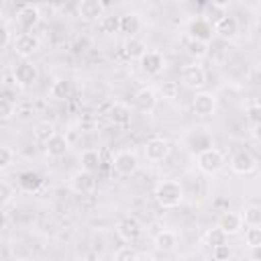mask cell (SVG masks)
Masks as SVG:
<instances>
[{
	"label": "cell",
	"mask_w": 261,
	"mask_h": 261,
	"mask_svg": "<svg viewBox=\"0 0 261 261\" xmlns=\"http://www.w3.org/2000/svg\"><path fill=\"white\" fill-rule=\"evenodd\" d=\"M153 196L161 208H175L184 202V188L177 179H165L157 184Z\"/></svg>",
	"instance_id": "1"
},
{
	"label": "cell",
	"mask_w": 261,
	"mask_h": 261,
	"mask_svg": "<svg viewBox=\"0 0 261 261\" xmlns=\"http://www.w3.org/2000/svg\"><path fill=\"white\" fill-rule=\"evenodd\" d=\"M226 159H224V153L220 149H214V147H208V149H202L196 157V165L202 173L206 175H214L218 173L222 167H224Z\"/></svg>",
	"instance_id": "2"
},
{
	"label": "cell",
	"mask_w": 261,
	"mask_h": 261,
	"mask_svg": "<svg viewBox=\"0 0 261 261\" xmlns=\"http://www.w3.org/2000/svg\"><path fill=\"white\" fill-rule=\"evenodd\" d=\"M12 75H14L16 84H18L20 88H29V86H33V84L39 80V67H37L31 59H27V57H24L20 63H16V65H14Z\"/></svg>",
	"instance_id": "3"
},
{
	"label": "cell",
	"mask_w": 261,
	"mask_h": 261,
	"mask_svg": "<svg viewBox=\"0 0 261 261\" xmlns=\"http://www.w3.org/2000/svg\"><path fill=\"white\" fill-rule=\"evenodd\" d=\"M112 167H114V171H116L118 175L128 177V175H133V173H137V169H139V159H137V155H135L133 151L122 149V151H118V153L112 157Z\"/></svg>",
	"instance_id": "4"
},
{
	"label": "cell",
	"mask_w": 261,
	"mask_h": 261,
	"mask_svg": "<svg viewBox=\"0 0 261 261\" xmlns=\"http://www.w3.org/2000/svg\"><path fill=\"white\" fill-rule=\"evenodd\" d=\"M181 82L186 88L190 90H200L206 86V71L200 63H190V65H184L181 69Z\"/></svg>",
	"instance_id": "5"
},
{
	"label": "cell",
	"mask_w": 261,
	"mask_h": 261,
	"mask_svg": "<svg viewBox=\"0 0 261 261\" xmlns=\"http://www.w3.org/2000/svg\"><path fill=\"white\" fill-rule=\"evenodd\" d=\"M12 47H14V53H16V55H20V57H29V55H33V53L39 51L41 41H39V37L33 35V33H20V35L14 37Z\"/></svg>",
	"instance_id": "6"
},
{
	"label": "cell",
	"mask_w": 261,
	"mask_h": 261,
	"mask_svg": "<svg viewBox=\"0 0 261 261\" xmlns=\"http://www.w3.org/2000/svg\"><path fill=\"white\" fill-rule=\"evenodd\" d=\"M143 151H145L147 161H151V163H161V161H165V159L169 157L171 147H169V143H167L165 139H151V141L145 143Z\"/></svg>",
	"instance_id": "7"
},
{
	"label": "cell",
	"mask_w": 261,
	"mask_h": 261,
	"mask_svg": "<svg viewBox=\"0 0 261 261\" xmlns=\"http://www.w3.org/2000/svg\"><path fill=\"white\" fill-rule=\"evenodd\" d=\"M230 169L234 173H239V175H249V173H253L257 169V159L249 151L241 149L230 157Z\"/></svg>",
	"instance_id": "8"
},
{
	"label": "cell",
	"mask_w": 261,
	"mask_h": 261,
	"mask_svg": "<svg viewBox=\"0 0 261 261\" xmlns=\"http://www.w3.org/2000/svg\"><path fill=\"white\" fill-rule=\"evenodd\" d=\"M192 108L198 116H212L216 112V96L212 92H196L192 98Z\"/></svg>",
	"instance_id": "9"
},
{
	"label": "cell",
	"mask_w": 261,
	"mask_h": 261,
	"mask_svg": "<svg viewBox=\"0 0 261 261\" xmlns=\"http://www.w3.org/2000/svg\"><path fill=\"white\" fill-rule=\"evenodd\" d=\"M69 188L75 194H90L96 190V179L92 175V171L88 169H80L69 177Z\"/></svg>",
	"instance_id": "10"
},
{
	"label": "cell",
	"mask_w": 261,
	"mask_h": 261,
	"mask_svg": "<svg viewBox=\"0 0 261 261\" xmlns=\"http://www.w3.org/2000/svg\"><path fill=\"white\" fill-rule=\"evenodd\" d=\"M116 234L124 241V243H135L141 234H143V226L137 218H122L118 224H116Z\"/></svg>",
	"instance_id": "11"
},
{
	"label": "cell",
	"mask_w": 261,
	"mask_h": 261,
	"mask_svg": "<svg viewBox=\"0 0 261 261\" xmlns=\"http://www.w3.org/2000/svg\"><path fill=\"white\" fill-rule=\"evenodd\" d=\"M163 67H165V57H163V53H159V51H145V53L141 55V69H143L145 73L157 75V73L163 71Z\"/></svg>",
	"instance_id": "12"
},
{
	"label": "cell",
	"mask_w": 261,
	"mask_h": 261,
	"mask_svg": "<svg viewBox=\"0 0 261 261\" xmlns=\"http://www.w3.org/2000/svg\"><path fill=\"white\" fill-rule=\"evenodd\" d=\"M39 18H41V14H39V8L35 4H27L16 12V24L24 31H31L33 27H37Z\"/></svg>",
	"instance_id": "13"
},
{
	"label": "cell",
	"mask_w": 261,
	"mask_h": 261,
	"mask_svg": "<svg viewBox=\"0 0 261 261\" xmlns=\"http://www.w3.org/2000/svg\"><path fill=\"white\" fill-rule=\"evenodd\" d=\"M67 151H69V141H67V137L61 135V133H55V135L45 143V153H47L49 157H53V159L63 157Z\"/></svg>",
	"instance_id": "14"
},
{
	"label": "cell",
	"mask_w": 261,
	"mask_h": 261,
	"mask_svg": "<svg viewBox=\"0 0 261 261\" xmlns=\"http://www.w3.org/2000/svg\"><path fill=\"white\" fill-rule=\"evenodd\" d=\"M77 12L84 20H100L104 14V4L102 0H80Z\"/></svg>",
	"instance_id": "15"
},
{
	"label": "cell",
	"mask_w": 261,
	"mask_h": 261,
	"mask_svg": "<svg viewBox=\"0 0 261 261\" xmlns=\"http://www.w3.org/2000/svg\"><path fill=\"white\" fill-rule=\"evenodd\" d=\"M133 102H135V108H137V110H141V112H151V110L157 106V94H155L153 88H141V90L135 94Z\"/></svg>",
	"instance_id": "16"
},
{
	"label": "cell",
	"mask_w": 261,
	"mask_h": 261,
	"mask_svg": "<svg viewBox=\"0 0 261 261\" xmlns=\"http://www.w3.org/2000/svg\"><path fill=\"white\" fill-rule=\"evenodd\" d=\"M243 216L241 214H237V212H222L220 214V218H218V226L228 234V237H232V234H239L241 230H243Z\"/></svg>",
	"instance_id": "17"
},
{
	"label": "cell",
	"mask_w": 261,
	"mask_h": 261,
	"mask_svg": "<svg viewBox=\"0 0 261 261\" xmlns=\"http://www.w3.org/2000/svg\"><path fill=\"white\" fill-rule=\"evenodd\" d=\"M212 35H214V24H210L204 18H196L188 27V37H194V39H200V41H210Z\"/></svg>",
	"instance_id": "18"
},
{
	"label": "cell",
	"mask_w": 261,
	"mask_h": 261,
	"mask_svg": "<svg viewBox=\"0 0 261 261\" xmlns=\"http://www.w3.org/2000/svg\"><path fill=\"white\" fill-rule=\"evenodd\" d=\"M239 33V22L232 16H220L214 22V35L222 37V39H234Z\"/></svg>",
	"instance_id": "19"
},
{
	"label": "cell",
	"mask_w": 261,
	"mask_h": 261,
	"mask_svg": "<svg viewBox=\"0 0 261 261\" xmlns=\"http://www.w3.org/2000/svg\"><path fill=\"white\" fill-rule=\"evenodd\" d=\"M108 120L116 126H126L130 122V108L124 102H114L108 108Z\"/></svg>",
	"instance_id": "20"
},
{
	"label": "cell",
	"mask_w": 261,
	"mask_h": 261,
	"mask_svg": "<svg viewBox=\"0 0 261 261\" xmlns=\"http://www.w3.org/2000/svg\"><path fill=\"white\" fill-rule=\"evenodd\" d=\"M155 249L161 251V253H171L175 247H177V234L173 230H161L155 234V241H153Z\"/></svg>",
	"instance_id": "21"
},
{
	"label": "cell",
	"mask_w": 261,
	"mask_h": 261,
	"mask_svg": "<svg viewBox=\"0 0 261 261\" xmlns=\"http://www.w3.org/2000/svg\"><path fill=\"white\" fill-rule=\"evenodd\" d=\"M139 29H141V18H139V14L128 12V14H122V16H120V33H124V35H128V37H135V35L139 33Z\"/></svg>",
	"instance_id": "22"
},
{
	"label": "cell",
	"mask_w": 261,
	"mask_h": 261,
	"mask_svg": "<svg viewBox=\"0 0 261 261\" xmlns=\"http://www.w3.org/2000/svg\"><path fill=\"white\" fill-rule=\"evenodd\" d=\"M41 184H43V179H41V175L35 173V171H22V173L18 175V186H20L24 192H37V190L41 188Z\"/></svg>",
	"instance_id": "23"
},
{
	"label": "cell",
	"mask_w": 261,
	"mask_h": 261,
	"mask_svg": "<svg viewBox=\"0 0 261 261\" xmlns=\"http://www.w3.org/2000/svg\"><path fill=\"white\" fill-rule=\"evenodd\" d=\"M55 135V124L49 122V120H41L33 126V137L39 141V143H47L51 137Z\"/></svg>",
	"instance_id": "24"
},
{
	"label": "cell",
	"mask_w": 261,
	"mask_h": 261,
	"mask_svg": "<svg viewBox=\"0 0 261 261\" xmlns=\"http://www.w3.org/2000/svg\"><path fill=\"white\" fill-rule=\"evenodd\" d=\"M186 49L192 57L196 59H202L208 55V41H200V39H194V37H188V43H186Z\"/></svg>",
	"instance_id": "25"
},
{
	"label": "cell",
	"mask_w": 261,
	"mask_h": 261,
	"mask_svg": "<svg viewBox=\"0 0 261 261\" xmlns=\"http://www.w3.org/2000/svg\"><path fill=\"white\" fill-rule=\"evenodd\" d=\"M80 163H82V169H88V171H96L100 167V153L96 149H86L82 155H80Z\"/></svg>",
	"instance_id": "26"
},
{
	"label": "cell",
	"mask_w": 261,
	"mask_h": 261,
	"mask_svg": "<svg viewBox=\"0 0 261 261\" xmlns=\"http://www.w3.org/2000/svg\"><path fill=\"white\" fill-rule=\"evenodd\" d=\"M241 216H243V222L247 226H261V206L249 204V206H245Z\"/></svg>",
	"instance_id": "27"
},
{
	"label": "cell",
	"mask_w": 261,
	"mask_h": 261,
	"mask_svg": "<svg viewBox=\"0 0 261 261\" xmlns=\"http://www.w3.org/2000/svg\"><path fill=\"white\" fill-rule=\"evenodd\" d=\"M69 92H71V82L63 80V77L55 80L51 86V98H55V100H65L69 96Z\"/></svg>",
	"instance_id": "28"
},
{
	"label": "cell",
	"mask_w": 261,
	"mask_h": 261,
	"mask_svg": "<svg viewBox=\"0 0 261 261\" xmlns=\"http://www.w3.org/2000/svg\"><path fill=\"white\" fill-rule=\"evenodd\" d=\"M100 31L106 33V35H112V33H118L120 31V16H102L100 18Z\"/></svg>",
	"instance_id": "29"
},
{
	"label": "cell",
	"mask_w": 261,
	"mask_h": 261,
	"mask_svg": "<svg viewBox=\"0 0 261 261\" xmlns=\"http://www.w3.org/2000/svg\"><path fill=\"white\" fill-rule=\"evenodd\" d=\"M159 92H161L163 98H167V100H175V98L179 96V84L173 82V80H165V82L159 84Z\"/></svg>",
	"instance_id": "30"
},
{
	"label": "cell",
	"mask_w": 261,
	"mask_h": 261,
	"mask_svg": "<svg viewBox=\"0 0 261 261\" xmlns=\"http://www.w3.org/2000/svg\"><path fill=\"white\" fill-rule=\"evenodd\" d=\"M226 232L220 228V226H216V228H210L206 234H204V243L206 245H210V247H216V245H220V243H226Z\"/></svg>",
	"instance_id": "31"
},
{
	"label": "cell",
	"mask_w": 261,
	"mask_h": 261,
	"mask_svg": "<svg viewBox=\"0 0 261 261\" xmlns=\"http://www.w3.org/2000/svg\"><path fill=\"white\" fill-rule=\"evenodd\" d=\"M245 243L255 249V247H261V228L259 226H249L247 232H245Z\"/></svg>",
	"instance_id": "32"
},
{
	"label": "cell",
	"mask_w": 261,
	"mask_h": 261,
	"mask_svg": "<svg viewBox=\"0 0 261 261\" xmlns=\"http://www.w3.org/2000/svg\"><path fill=\"white\" fill-rule=\"evenodd\" d=\"M212 257H214L216 261H228V259L232 257V249H230V245L220 243V245L212 247Z\"/></svg>",
	"instance_id": "33"
},
{
	"label": "cell",
	"mask_w": 261,
	"mask_h": 261,
	"mask_svg": "<svg viewBox=\"0 0 261 261\" xmlns=\"http://www.w3.org/2000/svg\"><path fill=\"white\" fill-rule=\"evenodd\" d=\"M141 255L133 249V247H120L116 253H114V259L116 261H135V259H139Z\"/></svg>",
	"instance_id": "34"
},
{
	"label": "cell",
	"mask_w": 261,
	"mask_h": 261,
	"mask_svg": "<svg viewBox=\"0 0 261 261\" xmlns=\"http://www.w3.org/2000/svg\"><path fill=\"white\" fill-rule=\"evenodd\" d=\"M14 151L10 147H0V169H8L14 161Z\"/></svg>",
	"instance_id": "35"
},
{
	"label": "cell",
	"mask_w": 261,
	"mask_h": 261,
	"mask_svg": "<svg viewBox=\"0 0 261 261\" xmlns=\"http://www.w3.org/2000/svg\"><path fill=\"white\" fill-rule=\"evenodd\" d=\"M14 112H16V106L10 102V98H2L0 100V116H2V120H8Z\"/></svg>",
	"instance_id": "36"
},
{
	"label": "cell",
	"mask_w": 261,
	"mask_h": 261,
	"mask_svg": "<svg viewBox=\"0 0 261 261\" xmlns=\"http://www.w3.org/2000/svg\"><path fill=\"white\" fill-rule=\"evenodd\" d=\"M247 120H249L251 124L261 122V106H259V104H255V106H249V108H247Z\"/></svg>",
	"instance_id": "37"
},
{
	"label": "cell",
	"mask_w": 261,
	"mask_h": 261,
	"mask_svg": "<svg viewBox=\"0 0 261 261\" xmlns=\"http://www.w3.org/2000/svg\"><path fill=\"white\" fill-rule=\"evenodd\" d=\"M0 190H2V204L6 206V204L12 200L14 192H12V188L8 186V181H6V179H2V181H0Z\"/></svg>",
	"instance_id": "38"
},
{
	"label": "cell",
	"mask_w": 261,
	"mask_h": 261,
	"mask_svg": "<svg viewBox=\"0 0 261 261\" xmlns=\"http://www.w3.org/2000/svg\"><path fill=\"white\" fill-rule=\"evenodd\" d=\"M12 41H14V37H12V31H10L8 22H4V24H2V45H0V47H2V49H6V47L12 43Z\"/></svg>",
	"instance_id": "39"
},
{
	"label": "cell",
	"mask_w": 261,
	"mask_h": 261,
	"mask_svg": "<svg viewBox=\"0 0 261 261\" xmlns=\"http://www.w3.org/2000/svg\"><path fill=\"white\" fill-rule=\"evenodd\" d=\"M253 137H255L257 141H261V122L253 124Z\"/></svg>",
	"instance_id": "40"
},
{
	"label": "cell",
	"mask_w": 261,
	"mask_h": 261,
	"mask_svg": "<svg viewBox=\"0 0 261 261\" xmlns=\"http://www.w3.org/2000/svg\"><path fill=\"white\" fill-rule=\"evenodd\" d=\"M212 4H214V6H218V8H224V6H228V4H230V0H212Z\"/></svg>",
	"instance_id": "41"
},
{
	"label": "cell",
	"mask_w": 261,
	"mask_h": 261,
	"mask_svg": "<svg viewBox=\"0 0 261 261\" xmlns=\"http://www.w3.org/2000/svg\"><path fill=\"white\" fill-rule=\"evenodd\" d=\"M251 257H253V259H261V247H255L253 253H251Z\"/></svg>",
	"instance_id": "42"
},
{
	"label": "cell",
	"mask_w": 261,
	"mask_h": 261,
	"mask_svg": "<svg viewBox=\"0 0 261 261\" xmlns=\"http://www.w3.org/2000/svg\"><path fill=\"white\" fill-rule=\"evenodd\" d=\"M49 4H53V6H61V4H65V0H47Z\"/></svg>",
	"instance_id": "43"
}]
</instances>
